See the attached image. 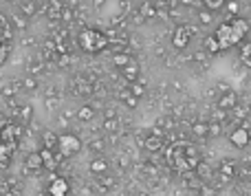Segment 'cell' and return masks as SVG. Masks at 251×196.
<instances>
[{
  "instance_id": "ba28073f",
  "label": "cell",
  "mask_w": 251,
  "mask_h": 196,
  "mask_svg": "<svg viewBox=\"0 0 251 196\" xmlns=\"http://www.w3.org/2000/svg\"><path fill=\"white\" fill-rule=\"evenodd\" d=\"M71 86H73L75 95H82V97H91L93 93H95V82H93V79H86V75H75Z\"/></svg>"
},
{
  "instance_id": "e575fe53",
  "label": "cell",
  "mask_w": 251,
  "mask_h": 196,
  "mask_svg": "<svg viewBox=\"0 0 251 196\" xmlns=\"http://www.w3.org/2000/svg\"><path fill=\"white\" fill-rule=\"evenodd\" d=\"M97 181H100V185H101V188H104V192H106V190H113L115 185H117V181H115V176H108V174H106V176L101 174Z\"/></svg>"
},
{
  "instance_id": "52a82bcc",
  "label": "cell",
  "mask_w": 251,
  "mask_h": 196,
  "mask_svg": "<svg viewBox=\"0 0 251 196\" xmlns=\"http://www.w3.org/2000/svg\"><path fill=\"white\" fill-rule=\"evenodd\" d=\"M229 144L234 146V148H238V150L247 148V146L251 144V130L247 126H243V123L234 126V130L229 132Z\"/></svg>"
},
{
  "instance_id": "f35d334b",
  "label": "cell",
  "mask_w": 251,
  "mask_h": 196,
  "mask_svg": "<svg viewBox=\"0 0 251 196\" xmlns=\"http://www.w3.org/2000/svg\"><path fill=\"white\" fill-rule=\"evenodd\" d=\"M225 7H227V11H229L234 18L238 16V11H240V4L236 2V0H227V4H225Z\"/></svg>"
},
{
  "instance_id": "e0dca14e",
  "label": "cell",
  "mask_w": 251,
  "mask_h": 196,
  "mask_svg": "<svg viewBox=\"0 0 251 196\" xmlns=\"http://www.w3.org/2000/svg\"><path fill=\"white\" fill-rule=\"evenodd\" d=\"M88 170H91L95 176H101L108 172V161H106L104 157H95L91 163H88Z\"/></svg>"
},
{
  "instance_id": "4316f807",
  "label": "cell",
  "mask_w": 251,
  "mask_h": 196,
  "mask_svg": "<svg viewBox=\"0 0 251 196\" xmlns=\"http://www.w3.org/2000/svg\"><path fill=\"white\" fill-rule=\"evenodd\" d=\"M201 4H203V9H209V11H221L223 7L227 4V0H201Z\"/></svg>"
},
{
  "instance_id": "60d3db41",
  "label": "cell",
  "mask_w": 251,
  "mask_h": 196,
  "mask_svg": "<svg viewBox=\"0 0 251 196\" xmlns=\"http://www.w3.org/2000/svg\"><path fill=\"white\" fill-rule=\"evenodd\" d=\"M95 4H101V0H95Z\"/></svg>"
},
{
  "instance_id": "4fadbf2b",
  "label": "cell",
  "mask_w": 251,
  "mask_h": 196,
  "mask_svg": "<svg viewBox=\"0 0 251 196\" xmlns=\"http://www.w3.org/2000/svg\"><path fill=\"white\" fill-rule=\"evenodd\" d=\"M139 75H141V69H139V64H137V62H134V60L130 62L128 66H124V69H122V77H124L128 84L139 82V79H141V77H139Z\"/></svg>"
},
{
  "instance_id": "1f68e13d",
  "label": "cell",
  "mask_w": 251,
  "mask_h": 196,
  "mask_svg": "<svg viewBox=\"0 0 251 196\" xmlns=\"http://www.w3.org/2000/svg\"><path fill=\"white\" fill-rule=\"evenodd\" d=\"M199 22L203 26H209L214 22V11H209V9H201L199 11Z\"/></svg>"
},
{
  "instance_id": "5bb4252c",
  "label": "cell",
  "mask_w": 251,
  "mask_h": 196,
  "mask_svg": "<svg viewBox=\"0 0 251 196\" xmlns=\"http://www.w3.org/2000/svg\"><path fill=\"white\" fill-rule=\"evenodd\" d=\"M13 115H16V119L22 123V126H26V123L33 122V106L22 104V106H18V110Z\"/></svg>"
},
{
  "instance_id": "3957f363",
  "label": "cell",
  "mask_w": 251,
  "mask_h": 196,
  "mask_svg": "<svg viewBox=\"0 0 251 196\" xmlns=\"http://www.w3.org/2000/svg\"><path fill=\"white\" fill-rule=\"evenodd\" d=\"M77 47L84 53L97 55L104 49H108V33H104L100 29H93V26H86V29H82L77 33Z\"/></svg>"
},
{
  "instance_id": "30bf717a",
  "label": "cell",
  "mask_w": 251,
  "mask_h": 196,
  "mask_svg": "<svg viewBox=\"0 0 251 196\" xmlns=\"http://www.w3.org/2000/svg\"><path fill=\"white\" fill-rule=\"evenodd\" d=\"M236 106H238V95H236V91H227V93H223V95L218 97V101H216V108L225 110V113L234 110Z\"/></svg>"
},
{
  "instance_id": "d6a6232c",
  "label": "cell",
  "mask_w": 251,
  "mask_h": 196,
  "mask_svg": "<svg viewBox=\"0 0 251 196\" xmlns=\"http://www.w3.org/2000/svg\"><path fill=\"white\" fill-rule=\"evenodd\" d=\"M60 22H64V24H73V22H75V9L73 7H64Z\"/></svg>"
},
{
  "instance_id": "5b68a950",
  "label": "cell",
  "mask_w": 251,
  "mask_h": 196,
  "mask_svg": "<svg viewBox=\"0 0 251 196\" xmlns=\"http://www.w3.org/2000/svg\"><path fill=\"white\" fill-rule=\"evenodd\" d=\"M194 26H187V24H178L176 29H174L172 33V47L178 49V51H183V49L187 47V44L192 42V35H194Z\"/></svg>"
},
{
  "instance_id": "484cf974",
  "label": "cell",
  "mask_w": 251,
  "mask_h": 196,
  "mask_svg": "<svg viewBox=\"0 0 251 196\" xmlns=\"http://www.w3.org/2000/svg\"><path fill=\"white\" fill-rule=\"evenodd\" d=\"M196 174H199V179H201V181H209V179L214 176V170H212V168H209L205 161H201V163H199V168H196Z\"/></svg>"
},
{
  "instance_id": "44dd1931",
  "label": "cell",
  "mask_w": 251,
  "mask_h": 196,
  "mask_svg": "<svg viewBox=\"0 0 251 196\" xmlns=\"http://www.w3.org/2000/svg\"><path fill=\"white\" fill-rule=\"evenodd\" d=\"M18 9H20V13H25L26 18H33L35 13H38V0H22V2H18Z\"/></svg>"
},
{
  "instance_id": "7c38bea8",
  "label": "cell",
  "mask_w": 251,
  "mask_h": 196,
  "mask_svg": "<svg viewBox=\"0 0 251 196\" xmlns=\"http://www.w3.org/2000/svg\"><path fill=\"white\" fill-rule=\"evenodd\" d=\"M44 69H47V62L42 60V55H35L26 60V75H35L38 77L40 73H44Z\"/></svg>"
},
{
  "instance_id": "d4e9b609",
  "label": "cell",
  "mask_w": 251,
  "mask_h": 196,
  "mask_svg": "<svg viewBox=\"0 0 251 196\" xmlns=\"http://www.w3.org/2000/svg\"><path fill=\"white\" fill-rule=\"evenodd\" d=\"M238 57H240V62H243L247 69H251V42H245L243 47H240Z\"/></svg>"
},
{
  "instance_id": "9a60e30c",
  "label": "cell",
  "mask_w": 251,
  "mask_h": 196,
  "mask_svg": "<svg viewBox=\"0 0 251 196\" xmlns=\"http://www.w3.org/2000/svg\"><path fill=\"white\" fill-rule=\"evenodd\" d=\"M64 7H66V4L62 2V0H49V2H47V16H49V20H60Z\"/></svg>"
},
{
  "instance_id": "83f0119b",
  "label": "cell",
  "mask_w": 251,
  "mask_h": 196,
  "mask_svg": "<svg viewBox=\"0 0 251 196\" xmlns=\"http://www.w3.org/2000/svg\"><path fill=\"white\" fill-rule=\"evenodd\" d=\"M128 91L132 93V95L137 97V99H141V97L146 95V84H143L141 79H139V82H134V84H128Z\"/></svg>"
},
{
  "instance_id": "ffe728a7",
  "label": "cell",
  "mask_w": 251,
  "mask_h": 196,
  "mask_svg": "<svg viewBox=\"0 0 251 196\" xmlns=\"http://www.w3.org/2000/svg\"><path fill=\"white\" fill-rule=\"evenodd\" d=\"M75 117H77V122H91V119L95 117V106H93V104L79 106L77 113H75Z\"/></svg>"
},
{
  "instance_id": "8d00e7d4",
  "label": "cell",
  "mask_w": 251,
  "mask_h": 196,
  "mask_svg": "<svg viewBox=\"0 0 251 196\" xmlns=\"http://www.w3.org/2000/svg\"><path fill=\"white\" fill-rule=\"evenodd\" d=\"M119 119H104V132H117Z\"/></svg>"
},
{
  "instance_id": "ab89813d",
  "label": "cell",
  "mask_w": 251,
  "mask_h": 196,
  "mask_svg": "<svg viewBox=\"0 0 251 196\" xmlns=\"http://www.w3.org/2000/svg\"><path fill=\"white\" fill-rule=\"evenodd\" d=\"M137 196H150V194H148V192H139Z\"/></svg>"
},
{
  "instance_id": "8992f818",
  "label": "cell",
  "mask_w": 251,
  "mask_h": 196,
  "mask_svg": "<svg viewBox=\"0 0 251 196\" xmlns=\"http://www.w3.org/2000/svg\"><path fill=\"white\" fill-rule=\"evenodd\" d=\"M236 176H238V161L231 157H225L218 163V179H221L223 183H229Z\"/></svg>"
},
{
  "instance_id": "4dcf8cb0",
  "label": "cell",
  "mask_w": 251,
  "mask_h": 196,
  "mask_svg": "<svg viewBox=\"0 0 251 196\" xmlns=\"http://www.w3.org/2000/svg\"><path fill=\"white\" fill-rule=\"evenodd\" d=\"M20 84L25 91H35V88H38V77H35V75H25V77L20 79Z\"/></svg>"
},
{
  "instance_id": "cb8c5ba5",
  "label": "cell",
  "mask_w": 251,
  "mask_h": 196,
  "mask_svg": "<svg viewBox=\"0 0 251 196\" xmlns=\"http://www.w3.org/2000/svg\"><path fill=\"white\" fill-rule=\"evenodd\" d=\"M139 16H141L143 20H148V18H154L156 16V2H143L141 9H139Z\"/></svg>"
},
{
  "instance_id": "7a4b0ae2",
  "label": "cell",
  "mask_w": 251,
  "mask_h": 196,
  "mask_svg": "<svg viewBox=\"0 0 251 196\" xmlns=\"http://www.w3.org/2000/svg\"><path fill=\"white\" fill-rule=\"evenodd\" d=\"M168 161L176 172H192L199 168L201 157H199V150H196L194 144H190V141H178V144L170 146Z\"/></svg>"
},
{
  "instance_id": "8fae6325",
  "label": "cell",
  "mask_w": 251,
  "mask_h": 196,
  "mask_svg": "<svg viewBox=\"0 0 251 196\" xmlns=\"http://www.w3.org/2000/svg\"><path fill=\"white\" fill-rule=\"evenodd\" d=\"M40 139H42L44 150L57 152V146H60V135H55L53 130H42V132H40Z\"/></svg>"
},
{
  "instance_id": "ac0fdd59",
  "label": "cell",
  "mask_w": 251,
  "mask_h": 196,
  "mask_svg": "<svg viewBox=\"0 0 251 196\" xmlns=\"http://www.w3.org/2000/svg\"><path fill=\"white\" fill-rule=\"evenodd\" d=\"M25 166H26V170H33V172L42 170V168H44L42 154H40V152H29V154H26V159H25Z\"/></svg>"
},
{
  "instance_id": "f1b7e54d",
  "label": "cell",
  "mask_w": 251,
  "mask_h": 196,
  "mask_svg": "<svg viewBox=\"0 0 251 196\" xmlns=\"http://www.w3.org/2000/svg\"><path fill=\"white\" fill-rule=\"evenodd\" d=\"M122 101H124L126 108H137L139 106V99L130 91H122Z\"/></svg>"
},
{
  "instance_id": "6da1fadb",
  "label": "cell",
  "mask_w": 251,
  "mask_h": 196,
  "mask_svg": "<svg viewBox=\"0 0 251 196\" xmlns=\"http://www.w3.org/2000/svg\"><path fill=\"white\" fill-rule=\"evenodd\" d=\"M249 29H251V22L247 18H240V16L221 22V24L216 26V31H214V38H216V42H218V49H221V51H227V49L240 44L245 35L249 33Z\"/></svg>"
},
{
  "instance_id": "9c48e42d",
  "label": "cell",
  "mask_w": 251,
  "mask_h": 196,
  "mask_svg": "<svg viewBox=\"0 0 251 196\" xmlns=\"http://www.w3.org/2000/svg\"><path fill=\"white\" fill-rule=\"evenodd\" d=\"M49 196H69L71 194V185L64 176H57L53 174L51 181H49Z\"/></svg>"
},
{
  "instance_id": "277c9868",
  "label": "cell",
  "mask_w": 251,
  "mask_h": 196,
  "mask_svg": "<svg viewBox=\"0 0 251 196\" xmlns=\"http://www.w3.org/2000/svg\"><path fill=\"white\" fill-rule=\"evenodd\" d=\"M79 150H82V139H79L77 135H73V132H64V135H60L57 152H60L64 159H71V157H75V154H79Z\"/></svg>"
},
{
  "instance_id": "d6986e66",
  "label": "cell",
  "mask_w": 251,
  "mask_h": 196,
  "mask_svg": "<svg viewBox=\"0 0 251 196\" xmlns=\"http://www.w3.org/2000/svg\"><path fill=\"white\" fill-rule=\"evenodd\" d=\"M20 88H22L20 82H7L4 86H0V97H4V99H13Z\"/></svg>"
},
{
  "instance_id": "2e32d148",
  "label": "cell",
  "mask_w": 251,
  "mask_h": 196,
  "mask_svg": "<svg viewBox=\"0 0 251 196\" xmlns=\"http://www.w3.org/2000/svg\"><path fill=\"white\" fill-rule=\"evenodd\" d=\"M163 144H165V141H163V137H159V135H152V132L146 137V139H143V148H146L148 152H159V150L163 148Z\"/></svg>"
},
{
  "instance_id": "d590c367",
  "label": "cell",
  "mask_w": 251,
  "mask_h": 196,
  "mask_svg": "<svg viewBox=\"0 0 251 196\" xmlns=\"http://www.w3.org/2000/svg\"><path fill=\"white\" fill-rule=\"evenodd\" d=\"M205 49H207V53H218L221 49H218V42L214 35H209V38H205Z\"/></svg>"
},
{
  "instance_id": "74e56055",
  "label": "cell",
  "mask_w": 251,
  "mask_h": 196,
  "mask_svg": "<svg viewBox=\"0 0 251 196\" xmlns=\"http://www.w3.org/2000/svg\"><path fill=\"white\" fill-rule=\"evenodd\" d=\"M7 55H9V42H4V40H0V66L7 62Z\"/></svg>"
},
{
  "instance_id": "f546056e",
  "label": "cell",
  "mask_w": 251,
  "mask_h": 196,
  "mask_svg": "<svg viewBox=\"0 0 251 196\" xmlns=\"http://www.w3.org/2000/svg\"><path fill=\"white\" fill-rule=\"evenodd\" d=\"M88 150L95 154H101L106 150V139H101V137H97V139H93L91 144H88Z\"/></svg>"
},
{
  "instance_id": "603a6c76",
  "label": "cell",
  "mask_w": 251,
  "mask_h": 196,
  "mask_svg": "<svg viewBox=\"0 0 251 196\" xmlns=\"http://www.w3.org/2000/svg\"><path fill=\"white\" fill-rule=\"evenodd\" d=\"M11 24L16 26L18 31H26V29H29V18H26L25 13L18 11V13H13V16H11Z\"/></svg>"
},
{
  "instance_id": "7402d4cb",
  "label": "cell",
  "mask_w": 251,
  "mask_h": 196,
  "mask_svg": "<svg viewBox=\"0 0 251 196\" xmlns=\"http://www.w3.org/2000/svg\"><path fill=\"white\" fill-rule=\"evenodd\" d=\"M110 60H113V66H117V69L122 71L124 66H128L130 62H132V55H130L128 51H122V53H113V57H110Z\"/></svg>"
},
{
  "instance_id": "836d02e7",
  "label": "cell",
  "mask_w": 251,
  "mask_h": 196,
  "mask_svg": "<svg viewBox=\"0 0 251 196\" xmlns=\"http://www.w3.org/2000/svg\"><path fill=\"white\" fill-rule=\"evenodd\" d=\"M192 132H194L196 137H209V123H194L192 126Z\"/></svg>"
}]
</instances>
